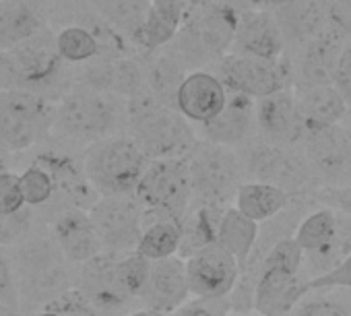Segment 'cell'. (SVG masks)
Wrapping results in <instances>:
<instances>
[{
	"instance_id": "ffe728a7",
	"label": "cell",
	"mask_w": 351,
	"mask_h": 316,
	"mask_svg": "<svg viewBox=\"0 0 351 316\" xmlns=\"http://www.w3.org/2000/svg\"><path fill=\"white\" fill-rule=\"evenodd\" d=\"M50 238L71 267H81L104 252L101 240L87 211L81 209H64L54 213L50 223Z\"/></svg>"
},
{
	"instance_id": "c3c4849f",
	"label": "cell",
	"mask_w": 351,
	"mask_h": 316,
	"mask_svg": "<svg viewBox=\"0 0 351 316\" xmlns=\"http://www.w3.org/2000/svg\"><path fill=\"white\" fill-rule=\"evenodd\" d=\"M15 87H19V75H17L13 56L11 52L0 50V93L15 89Z\"/></svg>"
},
{
	"instance_id": "4316f807",
	"label": "cell",
	"mask_w": 351,
	"mask_h": 316,
	"mask_svg": "<svg viewBox=\"0 0 351 316\" xmlns=\"http://www.w3.org/2000/svg\"><path fill=\"white\" fill-rule=\"evenodd\" d=\"M273 17L285 44L304 46L326 29V0H291Z\"/></svg>"
},
{
	"instance_id": "5bb4252c",
	"label": "cell",
	"mask_w": 351,
	"mask_h": 316,
	"mask_svg": "<svg viewBox=\"0 0 351 316\" xmlns=\"http://www.w3.org/2000/svg\"><path fill=\"white\" fill-rule=\"evenodd\" d=\"M34 162H38L52 178L54 182V201L50 205H56L58 211L64 209H81L89 211L91 205L99 199V195L89 184L83 162L75 160L69 153L62 151H44Z\"/></svg>"
},
{
	"instance_id": "f6af8a7d",
	"label": "cell",
	"mask_w": 351,
	"mask_h": 316,
	"mask_svg": "<svg viewBox=\"0 0 351 316\" xmlns=\"http://www.w3.org/2000/svg\"><path fill=\"white\" fill-rule=\"evenodd\" d=\"M316 199L324 203V207L332 209L335 213H341L345 217H351V180L337 186H326L316 193Z\"/></svg>"
},
{
	"instance_id": "8d00e7d4",
	"label": "cell",
	"mask_w": 351,
	"mask_h": 316,
	"mask_svg": "<svg viewBox=\"0 0 351 316\" xmlns=\"http://www.w3.org/2000/svg\"><path fill=\"white\" fill-rule=\"evenodd\" d=\"M19 186L25 207L44 209L54 201V182L38 162H34L19 174Z\"/></svg>"
},
{
	"instance_id": "2e32d148",
	"label": "cell",
	"mask_w": 351,
	"mask_h": 316,
	"mask_svg": "<svg viewBox=\"0 0 351 316\" xmlns=\"http://www.w3.org/2000/svg\"><path fill=\"white\" fill-rule=\"evenodd\" d=\"M9 52L15 62L21 89L32 91V87L48 85L60 73L62 58L56 50V36L48 27H42Z\"/></svg>"
},
{
	"instance_id": "9c48e42d",
	"label": "cell",
	"mask_w": 351,
	"mask_h": 316,
	"mask_svg": "<svg viewBox=\"0 0 351 316\" xmlns=\"http://www.w3.org/2000/svg\"><path fill=\"white\" fill-rule=\"evenodd\" d=\"M246 145L248 149L244 155H240V160L244 176H248L250 182L273 184L291 197L300 195L310 184V166L304 153H300L295 147L273 145L267 141Z\"/></svg>"
},
{
	"instance_id": "484cf974",
	"label": "cell",
	"mask_w": 351,
	"mask_h": 316,
	"mask_svg": "<svg viewBox=\"0 0 351 316\" xmlns=\"http://www.w3.org/2000/svg\"><path fill=\"white\" fill-rule=\"evenodd\" d=\"M295 99H298V110L306 136L339 126L349 112L345 99L339 95V91L332 85L302 89L295 95Z\"/></svg>"
},
{
	"instance_id": "ba28073f",
	"label": "cell",
	"mask_w": 351,
	"mask_h": 316,
	"mask_svg": "<svg viewBox=\"0 0 351 316\" xmlns=\"http://www.w3.org/2000/svg\"><path fill=\"white\" fill-rule=\"evenodd\" d=\"M145 215L182 221L193 205V186L186 160H155L145 168L136 191Z\"/></svg>"
},
{
	"instance_id": "1f68e13d",
	"label": "cell",
	"mask_w": 351,
	"mask_h": 316,
	"mask_svg": "<svg viewBox=\"0 0 351 316\" xmlns=\"http://www.w3.org/2000/svg\"><path fill=\"white\" fill-rule=\"evenodd\" d=\"M184 230L182 221L171 217H153L143 213V232L136 244V252L147 260H163L178 256L182 246Z\"/></svg>"
},
{
	"instance_id": "6da1fadb",
	"label": "cell",
	"mask_w": 351,
	"mask_h": 316,
	"mask_svg": "<svg viewBox=\"0 0 351 316\" xmlns=\"http://www.w3.org/2000/svg\"><path fill=\"white\" fill-rule=\"evenodd\" d=\"M124 128L149 162L186 160L199 143L191 122L176 108L157 99L145 85L126 99Z\"/></svg>"
},
{
	"instance_id": "db71d44e",
	"label": "cell",
	"mask_w": 351,
	"mask_h": 316,
	"mask_svg": "<svg viewBox=\"0 0 351 316\" xmlns=\"http://www.w3.org/2000/svg\"><path fill=\"white\" fill-rule=\"evenodd\" d=\"M265 3H269V5H273L275 9H279V7H283V5L291 3V0H265Z\"/></svg>"
},
{
	"instance_id": "74e56055",
	"label": "cell",
	"mask_w": 351,
	"mask_h": 316,
	"mask_svg": "<svg viewBox=\"0 0 351 316\" xmlns=\"http://www.w3.org/2000/svg\"><path fill=\"white\" fill-rule=\"evenodd\" d=\"M328 289H351V252L324 275L308 279V291H328Z\"/></svg>"
},
{
	"instance_id": "ee69618b",
	"label": "cell",
	"mask_w": 351,
	"mask_h": 316,
	"mask_svg": "<svg viewBox=\"0 0 351 316\" xmlns=\"http://www.w3.org/2000/svg\"><path fill=\"white\" fill-rule=\"evenodd\" d=\"M330 85L345 99L347 108H351V38L343 42V48H341V54H339Z\"/></svg>"
},
{
	"instance_id": "7402d4cb",
	"label": "cell",
	"mask_w": 351,
	"mask_h": 316,
	"mask_svg": "<svg viewBox=\"0 0 351 316\" xmlns=\"http://www.w3.org/2000/svg\"><path fill=\"white\" fill-rule=\"evenodd\" d=\"M77 85L128 99L145 85V69L128 56H97L81 73Z\"/></svg>"
},
{
	"instance_id": "f35d334b",
	"label": "cell",
	"mask_w": 351,
	"mask_h": 316,
	"mask_svg": "<svg viewBox=\"0 0 351 316\" xmlns=\"http://www.w3.org/2000/svg\"><path fill=\"white\" fill-rule=\"evenodd\" d=\"M25 209V201L19 186V174L5 172L0 176V217H11Z\"/></svg>"
},
{
	"instance_id": "ac0fdd59",
	"label": "cell",
	"mask_w": 351,
	"mask_h": 316,
	"mask_svg": "<svg viewBox=\"0 0 351 316\" xmlns=\"http://www.w3.org/2000/svg\"><path fill=\"white\" fill-rule=\"evenodd\" d=\"M138 300L143 302V308L157 310L165 316L184 306L191 300L184 258L169 256L163 260H153Z\"/></svg>"
},
{
	"instance_id": "681fc988",
	"label": "cell",
	"mask_w": 351,
	"mask_h": 316,
	"mask_svg": "<svg viewBox=\"0 0 351 316\" xmlns=\"http://www.w3.org/2000/svg\"><path fill=\"white\" fill-rule=\"evenodd\" d=\"M124 316H165V314H161L157 310H151V308H138V310H132V312H128Z\"/></svg>"
},
{
	"instance_id": "b9f144b4",
	"label": "cell",
	"mask_w": 351,
	"mask_h": 316,
	"mask_svg": "<svg viewBox=\"0 0 351 316\" xmlns=\"http://www.w3.org/2000/svg\"><path fill=\"white\" fill-rule=\"evenodd\" d=\"M32 215L27 209H23L17 215L0 217V248L19 244L27 234H32Z\"/></svg>"
},
{
	"instance_id": "ab89813d",
	"label": "cell",
	"mask_w": 351,
	"mask_h": 316,
	"mask_svg": "<svg viewBox=\"0 0 351 316\" xmlns=\"http://www.w3.org/2000/svg\"><path fill=\"white\" fill-rule=\"evenodd\" d=\"M48 306L54 308L60 316H104L77 287H73Z\"/></svg>"
},
{
	"instance_id": "44dd1931",
	"label": "cell",
	"mask_w": 351,
	"mask_h": 316,
	"mask_svg": "<svg viewBox=\"0 0 351 316\" xmlns=\"http://www.w3.org/2000/svg\"><path fill=\"white\" fill-rule=\"evenodd\" d=\"M228 89L217 75L207 71H193L182 81L176 93V110L189 122L207 124L211 122L226 106Z\"/></svg>"
},
{
	"instance_id": "8992f818",
	"label": "cell",
	"mask_w": 351,
	"mask_h": 316,
	"mask_svg": "<svg viewBox=\"0 0 351 316\" xmlns=\"http://www.w3.org/2000/svg\"><path fill=\"white\" fill-rule=\"evenodd\" d=\"M186 164L193 201L215 207H226L230 201H234L244 178L242 160L236 149L199 141L193 153L186 157Z\"/></svg>"
},
{
	"instance_id": "83f0119b",
	"label": "cell",
	"mask_w": 351,
	"mask_h": 316,
	"mask_svg": "<svg viewBox=\"0 0 351 316\" xmlns=\"http://www.w3.org/2000/svg\"><path fill=\"white\" fill-rule=\"evenodd\" d=\"M44 11L42 0H0V50L9 52L46 27Z\"/></svg>"
},
{
	"instance_id": "7dc6e473",
	"label": "cell",
	"mask_w": 351,
	"mask_h": 316,
	"mask_svg": "<svg viewBox=\"0 0 351 316\" xmlns=\"http://www.w3.org/2000/svg\"><path fill=\"white\" fill-rule=\"evenodd\" d=\"M230 302L228 300H217V302H207V300H189L184 306L173 310L167 316H228Z\"/></svg>"
},
{
	"instance_id": "f907efd6",
	"label": "cell",
	"mask_w": 351,
	"mask_h": 316,
	"mask_svg": "<svg viewBox=\"0 0 351 316\" xmlns=\"http://www.w3.org/2000/svg\"><path fill=\"white\" fill-rule=\"evenodd\" d=\"M0 316H21L19 308H11V306H3L0 304Z\"/></svg>"
},
{
	"instance_id": "4fadbf2b",
	"label": "cell",
	"mask_w": 351,
	"mask_h": 316,
	"mask_svg": "<svg viewBox=\"0 0 351 316\" xmlns=\"http://www.w3.org/2000/svg\"><path fill=\"white\" fill-rule=\"evenodd\" d=\"M217 77L230 93H240L254 101L287 89V77L279 62L261 60L246 54L223 56L219 60Z\"/></svg>"
},
{
	"instance_id": "bcb514c9",
	"label": "cell",
	"mask_w": 351,
	"mask_h": 316,
	"mask_svg": "<svg viewBox=\"0 0 351 316\" xmlns=\"http://www.w3.org/2000/svg\"><path fill=\"white\" fill-rule=\"evenodd\" d=\"M0 304L21 310L19 293H17V285H15V275H13V267H11V258L5 252V248H0Z\"/></svg>"
},
{
	"instance_id": "f5cc1de1",
	"label": "cell",
	"mask_w": 351,
	"mask_h": 316,
	"mask_svg": "<svg viewBox=\"0 0 351 316\" xmlns=\"http://www.w3.org/2000/svg\"><path fill=\"white\" fill-rule=\"evenodd\" d=\"M36 316H60L54 308H50V306H44V308H40V312L36 314Z\"/></svg>"
},
{
	"instance_id": "cb8c5ba5",
	"label": "cell",
	"mask_w": 351,
	"mask_h": 316,
	"mask_svg": "<svg viewBox=\"0 0 351 316\" xmlns=\"http://www.w3.org/2000/svg\"><path fill=\"white\" fill-rule=\"evenodd\" d=\"M234 46H238V54L279 62L285 40L271 13H250L238 19Z\"/></svg>"
},
{
	"instance_id": "52a82bcc",
	"label": "cell",
	"mask_w": 351,
	"mask_h": 316,
	"mask_svg": "<svg viewBox=\"0 0 351 316\" xmlns=\"http://www.w3.org/2000/svg\"><path fill=\"white\" fill-rule=\"evenodd\" d=\"M54 104L29 89L0 93V151L17 153L38 145L52 128Z\"/></svg>"
},
{
	"instance_id": "e575fe53",
	"label": "cell",
	"mask_w": 351,
	"mask_h": 316,
	"mask_svg": "<svg viewBox=\"0 0 351 316\" xmlns=\"http://www.w3.org/2000/svg\"><path fill=\"white\" fill-rule=\"evenodd\" d=\"M337 223L339 213H335L328 207H320L298 221L291 238L304 250V254H314L324 250L332 242L337 234Z\"/></svg>"
},
{
	"instance_id": "e0dca14e",
	"label": "cell",
	"mask_w": 351,
	"mask_h": 316,
	"mask_svg": "<svg viewBox=\"0 0 351 316\" xmlns=\"http://www.w3.org/2000/svg\"><path fill=\"white\" fill-rule=\"evenodd\" d=\"M302 143L312 176L332 182L330 186L351 180V147L341 124L316 134H308Z\"/></svg>"
},
{
	"instance_id": "9a60e30c",
	"label": "cell",
	"mask_w": 351,
	"mask_h": 316,
	"mask_svg": "<svg viewBox=\"0 0 351 316\" xmlns=\"http://www.w3.org/2000/svg\"><path fill=\"white\" fill-rule=\"evenodd\" d=\"M308 295L304 273H289L261 265L254 277L252 310L258 316H287Z\"/></svg>"
},
{
	"instance_id": "60d3db41",
	"label": "cell",
	"mask_w": 351,
	"mask_h": 316,
	"mask_svg": "<svg viewBox=\"0 0 351 316\" xmlns=\"http://www.w3.org/2000/svg\"><path fill=\"white\" fill-rule=\"evenodd\" d=\"M326 29L343 42L351 38V0H326Z\"/></svg>"
},
{
	"instance_id": "603a6c76",
	"label": "cell",
	"mask_w": 351,
	"mask_h": 316,
	"mask_svg": "<svg viewBox=\"0 0 351 316\" xmlns=\"http://www.w3.org/2000/svg\"><path fill=\"white\" fill-rule=\"evenodd\" d=\"M254 99L230 93L223 110L207 124H203L201 141L236 149L240 145L250 143L254 128H256V114H254Z\"/></svg>"
},
{
	"instance_id": "30bf717a",
	"label": "cell",
	"mask_w": 351,
	"mask_h": 316,
	"mask_svg": "<svg viewBox=\"0 0 351 316\" xmlns=\"http://www.w3.org/2000/svg\"><path fill=\"white\" fill-rule=\"evenodd\" d=\"M104 250L132 252L143 232V207L134 195L99 197L87 211Z\"/></svg>"
},
{
	"instance_id": "277c9868",
	"label": "cell",
	"mask_w": 351,
	"mask_h": 316,
	"mask_svg": "<svg viewBox=\"0 0 351 316\" xmlns=\"http://www.w3.org/2000/svg\"><path fill=\"white\" fill-rule=\"evenodd\" d=\"M81 162L89 184L99 197L134 195L136 184L149 166L147 155L126 132L89 145Z\"/></svg>"
},
{
	"instance_id": "f1b7e54d",
	"label": "cell",
	"mask_w": 351,
	"mask_h": 316,
	"mask_svg": "<svg viewBox=\"0 0 351 316\" xmlns=\"http://www.w3.org/2000/svg\"><path fill=\"white\" fill-rule=\"evenodd\" d=\"M184 15L186 7L182 0H151L149 13L134 38V44L145 50H157L171 44L182 27Z\"/></svg>"
},
{
	"instance_id": "3957f363",
	"label": "cell",
	"mask_w": 351,
	"mask_h": 316,
	"mask_svg": "<svg viewBox=\"0 0 351 316\" xmlns=\"http://www.w3.org/2000/svg\"><path fill=\"white\" fill-rule=\"evenodd\" d=\"M126 126V99L83 85L69 89L54 104L50 132L64 143L93 145Z\"/></svg>"
},
{
	"instance_id": "d590c367",
	"label": "cell",
	"mask_w": 351,
	"mask_h": 316,
	"mask_svg": "<svg viewBox=\"0 0 351 316\" xmlns=\"http://www.w3.org/2000/svg\"><path fill=\"white\" fill-rule=\"evenodd\" d=\"M56 50L64 62L73 64H85L101 56V48L95 36L79 25H64L56 34Z\"/></svg>"
},
{
	"instance_id": "d6986e66",
	"label": "cell",
	"mask_w": 351,
	"mask_h": 316,
	"mask_svg": "<svg viewBox=\"0 0 351 316\" xmlns=\"http://www.w3.org/2000/svg\"><path fill=\"white\" fill-rule=\"evenodd\" d=\"M256 128L263 134V141L283 147H293L304 141V126L298 110L295 93L281 89L273 95H267L254 104Z\"/></svg>"
},
{
	"instance_id": "7bdbcfd3",
	"label": "cell",
	"mask_w": 351,
	"mask_h": 316,
	"mask_svg": "<svg viewBox=\"0 0 351 316\" xmlns=\"http://www.w3.org/2000/svg\"><path fill=\"white\" fill-rule=\"evenodd\" d=\"M293 316H351V308L335 297H312L302 300L295 306Z\"/></svg>"
},
{
	"instance_id": "7a4b0ae2",
	"label": "cell",
	"mask_w": 351,
	"mask_h": 316,
	"mask_svg": "<svg viewBox=\"0 0 351 316\" xmlns=\"http://www.w3.org/2000/svg\"><path fill=\"white\" fill-rule=\"evenodd\" d=\"M19 306H48L75 287L73 267L46 234H27L9 254Z\"/></svg>"
},
{
	"instance_id": "4dcf8cb0",
	"label": "cell",
	"mask_w": 351,
	"mask_h": 316,
	"mask_svg": "<svg viewBox=\"0 0 351 316\" xmlns=\"http://www.w3.org/2000/svg\"><path fill=\"white\" fill-rule=\"evenodd\" d=\"M258 234H261L258 223L242 215L236 207H228L217 223L215 244H219L226 252H230L240 265V269H244L258 244Z\"/></svg>"
},
{
	"instance_id": "5b68a950",
	"label": "cell",
	"mask_w": 351,
	"mask_h": 316,
	"mask_svg": "<svg viewBox=\"0 0 351 316\" xmlns=\"http://www.w3.org/2000/svg\"><path fill=\"white\" fill-rule=\"evenodd\" d=\"M173 38L171 52L186 66L221 60L223 54L234 46L238 15L234 9L223 5H201L189 17Z\"/></svg>"
},
{
	"instance_id": "8fae6325",
	"label": "cell",
	"mask_w": 351,
	"mask_h": 316,
	"mask_svg": "<svg viewBox=\"0 0 351 316\" xmlns=\"http://www.w3.org/2000/svg\"><path fill=\"white\" fill-rule=\"evenodd\" d=\"M191 295L197 300H228L240 281V265L219 244H207L184 258Z\"/></svg>"
},
{
	"instance_id": "836d02e7",
	"label": "cell",
	"mask_w": 351,
	"mask_h": 316,
	"mask_svg": "<svg viewBox=\"0 0 351 316\" xmlns=\"http://www.w3.org/2000/svg\"><path fill=\"white\" fill-rule=\"evenodd\" d=\"M189 66L171 50L155 56L145 69V87L163 104L176 108V93L186 79Z\"/></svg>"
},
{
	"instance_id": "d4e9b609",
	"label": "cell",
	"mask_w": 351,
	"mask_h": 316,
	"mask_svg": "<svg viewBox=\"0 0 351 316\" xmlns=\"http://www.w3.org/2000/svg\"><path fill=\"white\" fill-rule=\"evenodd\" d=\"M341 48L343 40L337 38L330 29H324L314 40L302 46V54L298 58V81L302 89L332 83Z\"/></svg>"
},
{
	"instance_id": "7c38bea8",
	"label": "cell",
	"mask_w": 351,
	"mask_h": 316,
	"mask_svg": "<svg viewBox=\"0 0 351 316\" xmlns=\"http://www.w3.org/2000/svg\"><path fill=\"white\" fill-rule=\"evenodd\" d=\"M120 252H99L91 260L79 267L75 275V287L104 314L116 316L126 312V308L134 302V297L124 287L118 269ZM128 314V312H126Z\"/></svg>"
},
{
	"instance_id": "816d5d0a",
	"label": "cell",
	"mask_w": 351,
	"mask_h": 316,
	"mask_svg": "<svg viewBox=\"0 0 351 316\" xmlns=\"http://www.w3.org/2000/svg\"><path fill=\"white\" fill-rule=\"evenodd\" d=\"M5 172H9V166H7V153L0 151V176H3Z\"/></svg>"
},
{
	"instance_id": "f546056e",
	"label": "cell",
	"mask_w": 351,
	"mask_h": 316,
	"mask_svg": "<svg viewBox=\"0 0 351 316\" xmlns=\"http://www.w3.org/2000/svg\"><path fill=\"white\" fill-rule=\"evenodd\" d=\"M291 201H293V197L289 193H285L273 184L246 180L236 191L234 207L242 215L252 219L254 223H265V221H271L273 217H277L281 211H285Z\"/></svg>"
},
{
	"instance_id": "d6a6232c",
	"label": "cell",
	"mask_w": 351,
	"mask_h": 316,
	"mask_svg": "<svg viewBox=\"0 0 351 316\" xmlns=\"http://www.w3.org/2000/svg\"><path fill=\"white\" fill-rule=\"evenodd\" d=\"M95 15L120 38L134 42L149 13L151 0H87Z\"/></svg>"
},
{
	"instance_id": "11a10c76",
	"label": "cell",
	"mask_w": 351,
	"mask_h": 316,
	"mask_svg": "<svg viewBox=\"0 0 351 316\" xmlns=\"http://www.w3.org/2000/svg\"><path fill=\"white\" fill-rule=\"evenodd\" d=\"M228 316H248V314H228Z\"/></svg>"
}]
</instances>
